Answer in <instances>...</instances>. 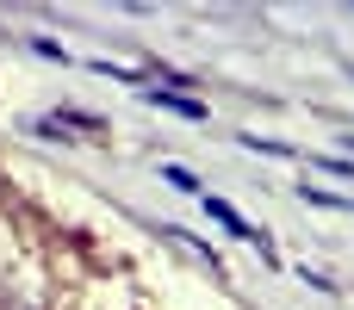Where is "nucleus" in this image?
Returning a JSON list of instances; mask_svg holds the SVG:
<instances>
[{
  "label": "nucleus",
  "mask_w": 354,
  "mask_h": 310,
  "mask_svg": "<svg viewBox=\"0 0 354 310\" xmlns=\"http://www.w3.org/2000/svg\"><path fill=\"white\" fill-rule=\"evenodd\" d=\"M143 99H149V106H162V112H180V118H193V124L205 118V106H199V99H187V93H162V87H156V93H143Z\"/></svg>",
  "instance_id": "1"
},
{
  "label": "nucleus",
  "mask_w": 354,
  "mask_h": 310,
  "mask_svg": "<svg viewBox=\"0 0 354 310\" xmlns=\"http://www.w3.org/2000/svg\"><path fill=\"white\" fill-rule=\"evenodd\" d=\"M162 180H168V186H180V193H199V180H193V174H187V168H174V162H168V168H162Z\"/></svg>",
  "instance_id": "3"
},
{
  "label": "nucleus",
  "mask_w": 354,
  "mask_h": 310,
  "mask_svg": "<svg viewBox=\"0 0 354 310\" xmlns=\"http://www.w3.org/2000/svg\"><path fill=\"white\" fill-rule=\"evenodd\" d=\"M299 199H305V205H330V211H354V199H342V193H324V186H305Z\"/></svg>",
  "instance_id": "2"
}]
</instances>
